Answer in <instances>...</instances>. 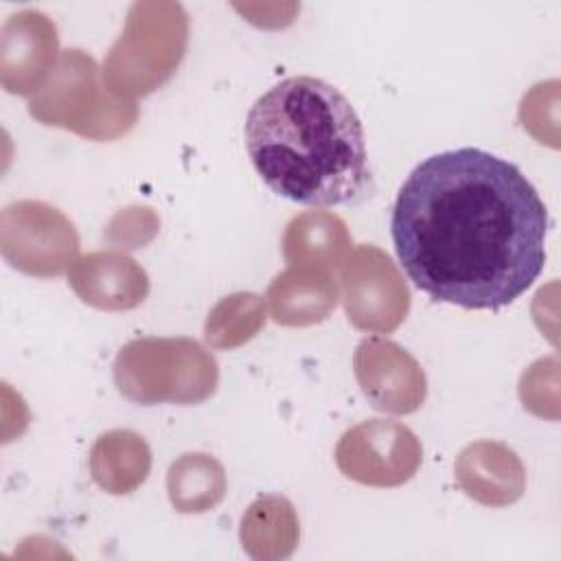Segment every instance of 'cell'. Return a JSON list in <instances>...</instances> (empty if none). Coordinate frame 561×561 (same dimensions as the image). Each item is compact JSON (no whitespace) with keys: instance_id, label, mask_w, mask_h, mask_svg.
Returning a JSON list of instances; mask_svg holds the SVG:
<instances>
[{"instance_id":"1","label":"cell","mask_w":561,"mask_h":561,"mask_svg":"<svg viewBox=\"0 0 561 561\" xmlns=\"http://www.w3.org/2000/svg\"><path fill=\"white\" fill-rule=\"evenodd\" d=\"M550 217L526 175L476 147L423 160L392 206L390 232L408 278L436 302L497 311L546 265Z\"/></svg>"},{"instance_id":"2","label":"cell","mask_w":561,"mask_h":561,"mask_svg":"<svg viewBox=\"0 0 561 561\" xmlns=\"http://www.w3.org/2000/svg\"><path fill=\"white\" fill-rule=\"evenodd\" d=\"M245 149L261 180L298 204H348L370 188L362 121L337 88L316 77H287L254 101Z\"/></svg>"},{"instance_id":"3","label":"cell","mask_w":561,"mask_h":561,"mask_svg":"<svg viewBox=\"0 0 561 561\" xmlns=\"http://www.w3.org/2000/svg\"><path fill=\"white\" fill-rule=\"evenodd\" d=\"M186 42L188 15L180 2H134L121 37L103 61L101 81L116 96H145L171 79Z\"/></svg>"},{"instance_id":"4","label":"cell","mask_w":561,"mask_h":561,"mask_svg":"<svg viewBox=\"0 0 561 561\" xmlns=\"http://www.w3.org/2000/svg\"><path fill=\"white\" fill-rule=\"evenodd\" d=\"M114 383L140 405H195L215 394L219 368L193 337H136L114 359Z\"/></svg>"},{"instance_id":"5","label":"cell","mask_w":561,"mask_h":561,"mask_svg":"<svg viewBox=\"0 0 561 561\" xmlns=\"http://www.w3.org/2000/svg\"><path fill=\"white\" fill-rule=\"evenodd\" d=\"M35 121L75 131L88 140H114L125 136L138 107L131 99L112 94L99 81L96 61L79 50H64L46 83L28 101Z\"/></svg>"},{"instance_id":"6","label":"cell","mask_w":561,"mask_h":561,"mask_svg":"<svg viewBox=\"0 0 561 561\" xmlns=\"http://www.w3.org/2000/svg\"><path fill=\"white\" fill-rule=\"evenodd\" d=\"M0 250L15 270L48 278L72 267L79 234L55 206L22 199L9 204L0 215Z\"/></svg>"},{"instance_id":"7","label":"cell","mask_w":561,"mask_h":561,"mask_svg":"<svg viewBox=\"0 0 561 561\" xmlns=\"http://www.w3.org/2000/svg\"><path fill=\"white\" fill-rule=\"evenodd\" d=\"M340 270L346 318L355 329L390 333L405 320L410 291L383 250L368 243L357 245Z\"/></svg>"},{"instance_id":"8","label":"cell","mask_w":561,"mask_h":561,"mask_svg":"<svg viewBox=\"0 0 561 561\" xmlns=\"http://www.w3.org/2000/svg\"><path fill=\"white\" fill-rule=\"evenodd\" d=\"M416 434L399 421L368 419L346 430L335 447L337 469L366 486H399L421 467Z\"/></svg>"},{"instance_id":"9","label":"cell","mask_w":561,"mask_h":561,"mask_svg":"<svg viewBox=\"0 0 561 561\" xmlns=\"http://www.w3.org/2000/svg\"><path fill=\"white\" fill-rule=\"evenodd\" d=\"M353 368L364 397L375 410L410 414L425 401V373L397 342L379 335L362 340L353 355Z\"/></svg>"},{"instance_id":"10","label":"cell","mask_w":561,"mask_h":561,"mask_svg":"<svg viewBox=\"0 0 561 561\" xmlns=\"http://www.w3.org/2000/svg\"><path fill=\"white\" fill-rule=\"evenodd\" d=\"M57 53V26L46 13L22 9L9 15L0 33V81L4 90L20 96L39 92L59 61Z\"/></svg>"},{"instance_id":"11","label":"cell","mask_w":561,"mask_h":561,"mask_svg":"<svg viewBox=\"0 0 561 561\" xmlns=\"http://www.w3.org/2000/svg\"><path fill=\"white\" fill-rule=\"evenodd\" d=\"M68 285L90 307L127 311L149 294L147 272L125 252L99 250L77 259L68 272Z\"/></svg>"},{"instance_id":"12","label":"cell","mask_w":561,"mask_h":561,"mask_svg":"<svg viewBox=\"0 0 561 561\" xmlns=\"http://www.w3.org/2000/svg\"><path fill=\"white\" fill-rule=\"evenodd\" d=\"M456 482L467 497L484 506H508L526 489V471L517 454L497 440L467 445L456 458Z\"/></svg>"},{"instance_id":"13","label":"cell","mask_w":561,"mask_h":561,"mask_svg":"<svg viewBox=\"0 0 561 561\" xmlns=\"http://www.w3.org/2000/svg\"><path fill=\"white\" fill-rule=\"evenodd\" d=\"M337 294L335 272L289 265L270 283V316L283 327H311L329 318Z\"/></svg>"},{"instance_id":"14","label":"cell","mask_w":561,"mask_h":561,"mask_svg":"<svg viewBox=\"0 0 561 561\" xmlns=\"http://www.w3.org/2000/svg\"><path fill=\"white\" fill-rule=\"evenodd\" d=\"M351 252L346 224L327 210L294 217L283 234V256L289 265L337 272Z\"/></svg>"},{"instance_id":"15","label":"cell","mask_w":561,"mask_h":561,"mask_svg":"<svg viewBox=\"0 0 561 561\" xmlns=\"http://www.w3.org/2000/svg\"><path fill=\"white\" fill-rule=\"evenodd\" d=\"M149 469V445L131 430L105 432L92 445L90 473L94 482L112 495L136 491L147 480Z\"/></svg>"},{"instance_id":"16","label":"cell","mask_w":561,"mask_h":561,"mask_svg":"<svg viewBox=\"0 0 561 561\" xmlns=\"http://www.w3.org/2000/svg\"><path fill=\"white\" fill-rule=\"evenodd\" d=\"M241 543L252 559H285L298 543V515L283 495L256 497L241 517Z\"/></svg>"},{"instance_id":"17","label":"cell","mask_w":561,"mask_h":561,"mask_svg":"<svg viewBox=\"0 0 561 561\" xmlns=\"http://www.w3.org/2000/svg\"><path fill=\"white\" fill-rule=\"evenodd\" d=\"M226 471L221 462L208 454H182L171 462L167 473V491L175 511L206 513L226 495Z\"/></svg>"},{"instance_id":"18","label":"cell","mask_w":561,"mask_h":561,"mask_svg":"<svg viewBox=\"0 0 561 561\" xmlns=\"http://www.w3.org/2000/svg\"><path fill=\"white\" fill-rule=\"evenodd\" d=\"M265 324V302L252 291L221 298L208 313L204 340L210 348L230 351L252 340Z\"/></svg>"}]
</instances>
